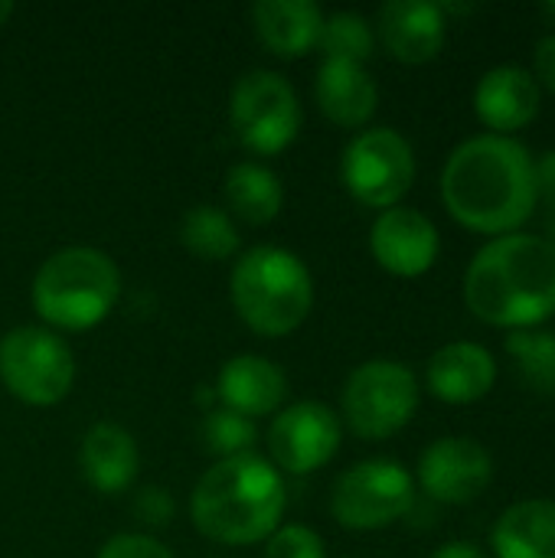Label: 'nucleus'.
<instances>
[{"instance_id":"1","label":"nucleus","mask_w":555,"mask_h":558,"mask_svg":"<svg viewBox=\"0 0 555 558\" xmlns=\"http://www.w3.org/2000/svg\"><path fill=\"white\" fill-rule=\"evenodd\" d=\"M442 203L448 216L478 235H510L536 213L533 154L517 137L474 134L442 167Z\"/></svg>"},{"instance_id":"2","label":"nucleus","mask_w":555,"mask_h":558,"mask_svg":"<svg viewBox=\"0 0 555 558\" xmlns=\"http://www.w3.org/2000/svg\"><path fill=\"white\" fill-rule=\"evenodd\" d=\"M468 311L497 330H533L555 317V248L540 232L487 239L464 271Z\"/></svg>"},{"instance_id":"3","label":"nucleus","mask_w":555,"mask_h":558,"mask_svg":"<svg viewBox=\"0 0 555 558\" xmlns=\"http://www.w3.org/2000/svg\"><path fill=\"white\" fill-rule=\"evenodd\" d=\"M288 510L285 474L262 454L213 461L190 494V520L216 546L242 549L265 543Z\"/></svg>"},{"instance_id":"4","label":"nucleus","mask_w":555,"mask_h":558,"mask_svg":"<svg viewBox=\"0 0 555 558\" xmlns=\"http://www.w3.org/2000/svg\"><path fill=\"white\" fill-rule=\"evenodd\" d=\"M229 301L236 317L258 337L281 340L304 327L317 291L311 268L281 245H255L229 271Z\"/></svg>"},{"instance_id":"5","label":"nucleus","mask_w":555,"mask_h":558,"mask_svg":"<svg viewBox=\"0 0 555 558\" xmlns=\"http://www.w3.org/2000/svg\"><path fill=\"white\" fill-rule=\"evenodd\" d=\"M121 298V271L114 258L92 245H65L52 252L33 275L29 304L43 327L56 333L95 330Z\"/></svg>"},{"instance_id":"6","label":"nucleus","mask_w":555,"mask_h":558,"mask_svg":"<svg viewBox=\"0 0 555 558\" xmlns=\"http://www.w3.org/2000/svg\"><path fill=\"white\" fill-rule=\"evenodd\" d=\"M422 386L419 376L399 360H366L360 363L340 392V422L363 441L396 438L419 412Z\"/></svg>"},{"instance_id":"7","label":"nucleus","mask_w":555,"mask_h":558,"mask_svg":"<svg viewBox=\"0 0 555 558\" xmlns=\"http://www.w3.org/2000/svg\"><path fill=\"white\" fill-rule=\"evenodd\" d=\"M0 383L23 405H59L75 386V353L43 324L13 327L0 340Z\"/></svg>"},{"instance_id":"8","label":"nucleus","mask_w":555,"mask_h":558,"mask_svg":"<svg viewBox=\"0 0 555 558\" xmlns=\"http://www.w3.org/2000/svg\"><path fill=\"white\" fill-rule=\"evenodd\" d=\"M301 101L294 85L272 69H252L229 92V128L255 157L288 150L301 134Z\"/></svg>"},{"instance_id":"9","label":"nucleus","mask_w":555,"mask_h":558,"mask_svg":"<svg viewBox=\"0 0 555 558\" xmlns=\"http://www.w3.org/2000/svg\"><path fill=\"white\" fill-rule=\"evenodd\" d=\"M415 507V477L393 458H370L347 468L330 490V517L350 533H379Z\"/></svg>"},{"instance_id":"10","label":"nucleus","mask_w":555,"mask_h":558,"mask_svg":"<svg viewBox=\"0 0 555 558\" xmlns=\"http://www.w3.org/2000/svg\"><path fill=\"white\" fill-rule=\"evenodd\" d=\"M415 150L396 128H363L340 154V183L366 209L402 206L415 183Z\"/></svg>"},{"instance_id":"11","label":"nucleus","mask_w":555,"mask_h":558,"mask_svg":"<svg viewBox=\"0 0 555 558\" xmlns=\"http://www.w3.org/2000/svg\"><path fill=\"white\" fill-rule=\"evenodd\" d=\"M343 441L340 415L317 399L285 405L268 425V461L288 477H307L327 468Z\"/></svg>"},{"instance_id":"12","label":"nucleus","mask_w":555,"mask_h":558,"mask_svg":"<svg viewBox=\"0 0 555 558\" xmlns=\"http://www.w3.org/2000/svg\"><path fill=\"white\" fill-rule=\"evenodd\" d=\"M415 487L442 507H468L494 484L491 451L468 435L435 438L415 464Z\"/></svg>"},{"instance_id":"13","label":"nucleus","mask_w":555,"mask_h":558,"mask_svg":"<svg viewBox=\"0 0 555 558\" xmlns=\"http://www.w3.org/2000/svg\"><path fill=\"white\" fill-rule=\"evenodd\" d=\"M373 262L393 278H422L442 255L438 226L412 206L383 209L370 226Z\"/></svg>"},{"instance_id":"14","label":"nucleus","mask_w":555,"mask_h":558,"mask_svg":"<svg viewBox=\"0 0 555 558\" xmlns=\"http://www.w3.org/2000/svg\"><path fill=\"white\" fill-rule=\"evenodd\" d=\"M376 39L402 65H425L442 56L448 16L432 0H389L376 13Z\"/></svg>"},{"instance_id":"15","label":"nucleus","mask_w":555,"mask_h":558,"mask_svg":"<svg viewBox=\"0 0 555 558\" xmlns=\"http://www.w3.org/2000/svg\"><path fill=\"white\" fill-rule=\"evenodd\" d=\"M540 108L543 88L523 65H494L474 85V114L487 128V134L514 137L540 118Z\"/></svg>"},{"instance_id":"16","label":"nucleus","mask_w":555,"mask_h":558,"mask_svg":"<svg viewBox=\"0 0 555 558\" xmlns=\"http://www.w3.org/2000/svg\"><path fill=\"white\" fill-rule=\"evenodd\" d=\"M497 356L474 340H451L425 363V389L445 405H474L497 386Z\"/></svg>"},{"instance_id":"17","label":"nucleus","mask_w":555,"mask_h":558,"mask_svg":"<svg viewBox=\"0 0 555 558\" xmlns=\"http://www.w3.org/2000/svg\"><path fill=\"white\" fill-rule=\"evenodd\" d=\"M216 396L222 409L239 412L245 418L278 415L288 399V376L285 369L258 353H239L222 363L216 379Z\"/></svg>"},{"instance_id":"18","label":"nucleus","mask_w":555,"mask_h":558,"mask_svg":"<svg viewBox=\"0 0 555 558\" xmlns=\"http://www.w3.org/2000/svg\"><path fill=\"white\" fill-rule=\"evenodd\" d=\"M79 471L85 484L101 497L131 490L141 471V451L134 435L118 422H95L79 445Z\"/></svg>"},{"instance_id":"19","label":"nucleus","mask_w":555,"mask_h":558,"mask_svg":"<svg viewBox=\"0 0 555 558\" xmlns=\"http://www.w3.org/2000/svg\"><path fill=\"white\" fill-rule=\"evenodd\" d=\"M314 101L330 124L363 131L379 108V85L366 65L324 59L314 75Z\"/></svg>"},{"instance_id":"20","label":"nucleus","mask_w":555,"mask_h":558,"mask_svg":"<svg viewBox=\"0 0 555 558\" xmlns=\"http://www.w3.org/2000/svg\"><path fill=\"white\" fill-rule=\"evenodd\" d=\"M324 16L314 0H258L252 7V29L272 56L304 59L321 46Z\"/></svg>"},{"instance_id":"21","label":"nucleus","mask_w":555,"mask_h":558,"mask_svg":"<svg viewBox=\"0 0 555 558\" xmlns=\"http://www.w3.org/2000/svg\"><path fill=\"white\" fill-rule=\"evenodd\" d=\"M494 558H555V500L530 497L510 504L491 530Z\"/></svg>"},{"instance_id":"22","label":"nucleus","mask_w":555,"mask_h":558,"mask_svg":"<svg viewBox=\"0 0 555 558\" xmlns=\"http://www.w3.org/2000/svg\"><path fill=\"white\" fill-rule=\"evenodd\" d=\"M226 213L245 226H268L281 216L285 206V183L281 177L258 163V160H239L226 173Z\"/></svg>"},{"instance_id":"23","label":"nucleus","mask_w":555,"mask_h":558,"mask_svg":"<svg viewBox=\"0 0 555 558\" xmlns=\"http://www.w3.org/2000/svg\"><path fill=\"white\" fill-rule=\"evenodd\" d=\"M180 245L203 262H229L239 255L242 235L226 209L200 203L180 219Z\"/></svg>"},{"instance_id":"24","label":"nucleus","mask_w":555,"mask_h":558,"mask_svg":"<svg viewBox=\"0 0 555 558\" xmlns=\"http://www.w3.org/2000/svg\"><path fill=\"white\" fill-rule=\"evenodd\" d=\"M507 356L514 360L520 379L540 392L555 396V330L550 327H533V330H514L504 340Z\"/></svg>"},{"instance_id":"25","label":"nucleus","mask_w":555,"mask_h":558,"mask_svg":"<svg viewBox=\"0 0 555 558\" xmlns=\"http://www.w3.org/2000/svg\"><path fill=\"white\" fill-rule=\"evenodd\" d=\"M321 49H324V59L366 65V59L376 49V29L357 10H337V13L324 16Z\"/></svg>"},{"instance_id":"26","label":"nucleus","mask_w":555,"mask_h":558,"mask_svg":"<svg viewBox=\"0 0 555 558\" xmlns=\"http://www.w3.org/2000/svg\"><path fill=\"white\" fill-rule=\"evenodd\" d=\"M200 441H203L206 454H213L216 461L252 454L255 441H258V425L252 418L239 415V412L209 409L203 415V425H200Z\"/></svg>"},{"instance_id":"27","label":"nucleus","mask_w":555,"mask_h":558,"mask_svg":"<svg viewBox=\"0 0 555 558\" xmlns=\"http://www.w3.org/2000/svg\"><path fill=\"white\" fill-rule=\"evenodd\" d=\"M265 558H327L324 539L304 523H281L265 539Z\"/></svg>"},{"instance_id":"28","label":"nucleus","mask_w":555,"mask_h":558,"mask_svg":"<svg viewBox=\"0 0 555 558\" xmlns=\"http://www.w3.org/2000/svg\"><path fill=\"white\" fill-rule=\"evenodd\" d=\"M95 558H173V553L150 533H114L101 543Z\"/></svg>"},{"instance_id":"29","label":"nucleus","mask_w":555,"mask_h":558,"mask_svg":"<svg viewBox=\"0 0 555 558\" xmlns=\"http://www.w3.org/2000/svg\"><path fill=\"white\" fill-rule=\"evenodd\" d=\"M536 206L543 209V239L555 248V150L533 157Z\"/></svg>"},{"instance_id":"30","label":"nucleus","mask_w":555,"mask_h":558,"mask_svg":"<svg viewBox=\"0 0 555 558\" xmlns=\"http://www.w3.org/2000/svg\"><path fill=\"white\" fill-rule=\"evenodd\" d=\"M134 517L144 526H150V530H164V526L173 523L177 504H173L170 490H164V487H144V490L134 494Z\"/></svg>"},{"instance_id":"31","label":"nucleus","mask_w":555,"mask_h":558,"mask_svg":"<svg viewBox=\"0 0 555 558\" xmlns=\"http://www.w3.org/2000/svg\"><path fill=\"white\" fill-rule=\"evenodd\" d=\"M530 72H533L540 88H546V92L555 95V33H546V36L536 39V46H533V69Z\"/></svg>"},{"instance_id":"32","label":"nucleus","mask_w":555,"mask_h":558,"mask_svg":"<svg viewBox=\"0 0 555 558\" xmlns=\"http://www.w3.org/2000/svg\"><path fill=\"white\" fill-rule=\"evenodd\" d=\"M429 558H491L478 543H468V539H451V543H442Z\"/></svg>"},{"instance_id":"33","label":"nucleus","mask_w":555,"mask_h":558,"mask_svg":"<svg viewBox=\"0 0 555 558\" xmlns=\"http://www.w3.org/2000/svg\"><path fill=\"white\" fill-rule=\"evenodd\" d=\"M13 10H16V7H13L10 0H0V29H3L7 23H10V16H13Z\"/></svg>"},{"instance_id":"34","label":"nucleus","mask_w":555,"mask_h":558,"mask_svg":"<svg viewBox=\"0 0 555 558\" xmlns=\"http://www.w3.org/2000/svg\"><path fill=\"white\" fill-rule=\"evenodd\" d=\"M540 13H543L546 20H555V3H546V7H540Z\"/></svg>"}]
</instances>
